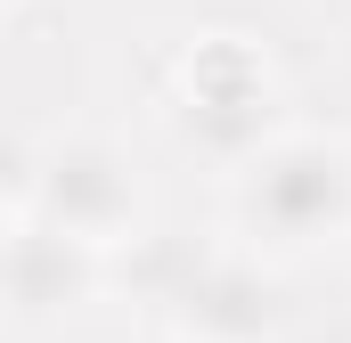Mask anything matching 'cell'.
Returning <instances> with one entry per match:
<instances>
[{
	"label": "cell",
	"mask_w": 351,
	"mask_h": 343,
	"mask_svg": "<svg viewBox=\"0 0 351 343\" xmlns=\"http://www.w3.org/2000/svg\"><path fill=\"white\" fill-rule=\"evenodd\" d=\"M269 115H278V82H269V66H262L254 41L213 33V41H196L180 58V123L213 156H237L245 164L269 139Z\"/></svg>",
	"instance_id": "obj_3"
},
{
	"label": "cell",
	"mask_w": 351,
	"mask_h": 343,
	"mask_svg": "<svg viewBox=\"0 0 351 343\" xmlns=\"http://www.w3.org/2000/svg\"><path fill=\"white\" fill-rule=\"evenodd\" d=\"M172 319L188 327V343H278L286 335V294H278L269 270L221 254V261H196L172 286Z\"/></svg>",
	"instance_id": "obj_5"
},
{
	"label": "cell",
	"mask_w": 351,
	"mask_h": 343,
	"mask_svg": "<svg viewBox=\"0 0 351 343\" xmlns=\"http://www.w3.org/2000/svg\"><path fill=\"white\" fill-rule=\"evenodd\" d=\"M8 213H41V221L74 229L90 246H123L147 213V188H139V164L114 139H58L49 156H33V188Z\"/></svg>",
	"instance_id": "obj_2"
},
{
	"label": "cell",
	"mask_w": 351,
	"mask_h": 343,
	"mask_svg": "<svg viewBox=\"0 0 351 343\" xmlns=\"http://www.w3.org/2000/svg\"><path fill=\"white\" fill-rule=\"evenodd\" d=\"M98 254L74 229L41 221V213H8V327L16 335H49L98 294Z\"/></svg>",
	"instance_id": "obj_4"
},
{
	"label": "cell",
	"mask_w": 351,
	"mask_h": 343,
	"mask_svg": "<svg viewBox=\"0 0 351 343\" xmlns=\"http://www.w3.org/2000/svg\"><path fill=\"white\" fill-rule=\"evenodd\" d=\"M237 221L254 229V246L278 254H319L351 237V147L319 131L262 139L237 164Z\"/></svg>",
	"instance_id": "obj_1"
}]
</instances>
